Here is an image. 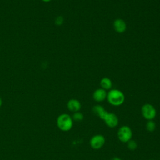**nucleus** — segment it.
<instances>
[{"label": "nucleus", "mask_w": 160, "mask_h": 160, "mask_svg": "<svg viewBox=\"0 0 160 160\" xmlns=\"http://www.w3.org/2000/svg\"><path fill=\"white\" fill-rule=\"evenodd\" d=\"M141 114L142 117L149 121L153 120L156 116V109L151 104L146 103L144 104L141 108Z\"/></svg>", "instance_id": "20e7f679"}, {"label": "nucleus", "mask_w": 160, "mask_h": 160, "mask_svg": "<svg viewBox=\"0 0 160 160\" xmlns=\"http://www.w3.org/2000/svg\"><path fill=\"white\" fill-rule=\"evenodd\" d=\"M68 109L73 112L79 111L81 108V104L79 100L76 99H71L67 103Z\"/></svg>", "instance_id": "6e6552de"}, {"label": "nucleus", "mask_w": 160, "mask_h": 160, "mask_svg": "<svg viewBox=\"0 0 160 160\" xmlns=\"http://www.w3.org/2000/svg\"><path fill=\"white\" fill-rule=\"evenodd\" d=\"M72 118L73 121L79 122V121H82L83 120L84 116H83L82 113H81L79 111H78V112H74V114L72 116Z\"/></svg>", "instance_id": "ddd939ff"}, {"label": "nucleus", "mask_w": 160, "mask_h": 160, "mask_svg": "<svg viewBox=\"0 0 160 160\" xmlns=\"http://www.w3.org/2000/svg\"><path fill=\"white\" fill-rule=\"evenodd\" d=\"M56 124L60 130L66 132L71 130L72 128L73 120L69 114L67 113H62L58 117Z\"/></svg>", "instance_id": "f03ea898"}, {"label": "nucleus", "mask_w": 160, "mask_h": 160, "mask_svg": "<svg viewBox=\"0 0 160 160\" xmlns=\"http://www.w3.org/2000/svg\"><path fill=\"white\" fill-rule=\"evenodd\" d=\"M105 138L103 135L98 134L91 137L89 141V144L93 149H99L104 145Z\"/></svg>", "instance_id": "39448f33"}, {"label": "nucleus", "mask_w": 160, "mask_h": 160, "mask_svg": "<svg viewBox=\"0 0 160 160\" xmlns=\"http://www.w3.org/2000/svg\"><path fill=\"white\" fill-rule=\"evenodd\" d=\"M114 30L118 33H122L126 29V24L122 19H116L113 22Z\"/></svg>", "instance_id": "1a4fd4ad"}, {"label": "nucleus", "mask_w": 160, "mask_h": 160, "mask_svg": "<svg viewBox=\"0 0 160 160\" xmlns=\"http://www.w3.org/2000/svg\"><path fill=\"white\" fill-rule=\"evenodd\" d=\"M2 99L0 98V107L2 106Z\"/></svg>", "instance_id": "a211bd4d"}, {"label": "nucleus", "mask_w": 160, "mask_h": 160, "mask_svg": "<svg viewBox=\"0 0 160 160\" xmlns=\"http://www.w3.org/2000/svg\"><path fill=\"white\" fill-rule=\"evenodd\" d=\"M42 1L44 2H50L51 0H42Z\"/></svg>", "instance_id": "f3484780"}, {"label": "nucleus", "mask_w": 160, "mask_h": 160, "mask_svg": "<svg viewBox=\"0 0 160 160\" xmlns=\"http://www.w3.org/2000/svg\"><path fill=\"white\" fill-rule=\"evenodd\" d=\"M64 19L62 16H58L55 19V23L57 25H61L63 23Z\"/></svg>", "instance_id": "2eb2a0df"}, {"label": "nucleus", "mask_w": 160, "mask_h": 160, "mask_svg": "<svg viewBox=\"0 0 160 160\" xmlns=\"http://www.w3.org/2000/svg\"><path fill=\"white\" fill-rule=\"evenodd\" d=\"M106 99L110 104L114 106H119L124 102L125 96L121 91L117 89H112L107 93Z\"/></svg>", "instance_id": "f257e3e1"}, {"label": "nucleus", "mask_w": 160, "mask_h": 160, "mask_svg": "<svg viewBox=\"0 0 160 160\" xmlns=\"http://www.w3.org/2000/svg\"><path fill=\"white\" fill-rule=\"evenodd\" d=\"M103 121L106 126L111 128H116L119 123V119L117 115L113 112H108L104 118L103 119Z\"/></svg>", "instance_id": "423d86ee"}, {"label": "nucleus", "mask_w": 160, "mask_h": 160, "mask_svg": "<svg viewBox=\"0 0 160 160\" xmlns=\"http://www.w3.org/2000/svg\"><path fill=\"white\" fill-rule=\"evenodd\" d=\"M92 98L96 102H102L106 99L107 92L105 89L102 88L97 89L94 91L92 94Z\"/></svg>", "instance_id": "0eeeda50"}, {"label": "nucleus", "mask_w": 160, "mask_h": 160, "mask_svg": "<svg viewBox=\"0 0 160 160\" xmlns=\"http://www.w3.org/2000/svg\"><path fill=\"white\" fill-rule=\"evenodd\" d=\"M112 160H121V159L119 158H118V157H115V158H112Z\"/></svg>", "instance_id": "dca6fc26"}, {"label": "nucleus", "mask_w": 160, "mask_h": 160, "mask_svg": "<svg viewBox=\"0 0 160 160\" xmlns=\"http://www.w3.org/2000/svg\"><path fill=\"white\" fill-rule=\"evenodd\" d=\"M118 138L119 140L124 143H127L129 141L132 139V131L131 128L126 125L121 126L117 132Z\"/></svg>", "instance_id": "7ed1b4c3"}, {"label": "nucleus", "mask_w": 160, "mask_h": 160, "mask_svg": "<svg viewBox=\"0 0 160 160\" xmlns=\"http://www.w3.org/2000/svg\"><path fill=\"white\" fill-rule=\"evenodd\" d=\"M92 110V112L102 120H103L105 116L108 113V111L101 105L94 106Z\"/></svg>", "instance_id": "9d476101"}, {"label": "nucleus", "mask_w": 160, "mask_h": 160, "mask_svg": "<svg viewBox=\"0 0 160 160\" xmlns=\"http://www.w3.org/2000/svg\"><path fill=\"white\" fill-rule=\"evenodd\" d=\"M127 147L131 151H134L138 148V143L136 141L131 139L127 142Z\"/></svg>", "instance_id": "4468645a"}, {"label": "nucleus", "mask_w": 160, "mask_h": 160, "mask_svg": "<svg viewBox=\"0 0 160 160\" xmlns=\"http://www.w3.org/2000/svg\"><path fill=\"white\" fill-rule=\"evenodd\" d=\"M100 85L101 86V88L105 90H109L111 89V88H112V82L109 78L105 77L101 79L100 81Z\"/></svg>", "instance_id": "9b49d317"}, {"label": "nucleus", "mask_w": 160, "mask_h": 160, "mask_svg": "<svg viewBox=\"0 0 160 160\" xmlns=\"http://www.w3.org/2000/svg\"><path fill=\"white\" fill-rule=\"evenodd\" d=\"M156 124L153 120H149L146 124V129L149 132H153L156 129Z\"/></svg>", "instance_id": "f8f14e48"}]
</instances>
